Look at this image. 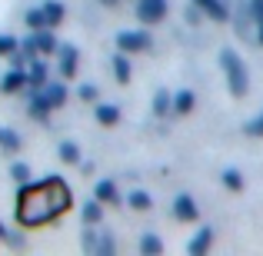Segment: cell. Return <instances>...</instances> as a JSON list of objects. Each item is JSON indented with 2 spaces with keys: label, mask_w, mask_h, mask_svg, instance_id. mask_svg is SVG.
<instances>
[{
  "label": "cell",
  "mask_w": 263,
  "mask_h": 256,
  "mask_svg": "<svg viewBox=\"0 0 263 256\" xmlns=\"http://www.w3.org/2000/svg\"><path fill=\"white\" fill-rule=\"evenodd\" d=\"M220 180H223V186L230 193H240V190H243V173H240V170H223V176H220Z\"/></svg>",
  "instance_id": "484cf974"
},
{
  "label": "cell",
  "mask_w": 263,
  "mask_h": 256,
  "mask_svg": "<svg viewBox=\"0 0 263 256\" xmlns=\"http://www.w3.org/2000/svg\"><path fill=\"white\" fill-rule=\"evenodd\" d=\"M17 50H20L17 37H10V33H0V57H13Z\"/></svg>",
  "instance_id": "4316f807"
},
{
  "label": "cell",
  "mask_w": 263,
  "mask_h": 256,
  "mask_svg": "<svg viewBox=\"0 0 263 256\" xmlns=\"http://www.w3.org/2000/svg\"><path fill=\"white\" fill-rule=\"evenodd\" d=\"M27 113H30V120H47V116H50V103H47V96L40 93V90H33V93H30Z\"/></svg>",
  "instance_id": "4fadbf2b"
},
{
  "label": "cell",
  "mask_w": 263,
  "mask_h": 256,
  "mask_svg": "<svg viewBox=\"0 0 263 256\" xmlns=\"http://www.w3.org/2000/svg\"><path fill=\"white\" fill-rule=\"evenodd\" d=\"M10 176L17 180L20 186H24V183H30V167H27V163H13V167H10Z\"/></svg>",
  "instance_id": "f1b7e54d"
},
{
  "label": "cell",
  "mask_w": 263,
  "mask_h": 256,
  "mask_svg": "<svg viewBox=\"0 0 263 256\" xmlns=\"http://www.w3.org/2000/svg\"><path fill=\"white\" fill-rule=\"evenodd\" d=\"M210 246H213V230L203 226V230H197V237L186 243V253L190 256H203V253H210Z\"/></svg>",
  "instance_id": "8fae6325"
},
{
  "label": "cell",
  "mask_w": 263,
  "mask_h": 256,
  "mask_svg": "<svg viewBox=\"0 0 263 256\" xmlns=\"http://www.w3.org/2000/svg\"><path fill=\"white\" fill-rule=\"evenodd\" d=\"M197 107V96H193V90H180L174 96V110L177 113H190V110Z\"/></svg>",
  "instance_id": "44dd1931"
},
{
  "label": "cell",
  "mask_w": 263,
  "mask_h": 256,
  "mask_svg": "<svg viewBox=\"0 0 263 256\" xmlns=\"http://www.w3.org/2000/svg\"><path fill=\"white\" fill-rule=\"evenodd\" d=\"M114 250H117L114 237H110V233H100V246H97V253H114Z\"/></svg>",
  "instance_id": "1f68e13d"
},
{
  "label": "cell",
  "mask_w": 263,
  "mask_h": 256,
  "mask_svg": "<svg viewBox=\"0 0 263 256\" xmlns=\"http://www.w3.org/2000/svg\"><path fill=\"white\" fill-rule=\"evenodd\" d=\"M57 57H60V64H57V73H60V77H64V80L77 77V64H80V50H77V47L64 44L57 50Z\"/></svg>",
  "instance_id": "8992f818"
},
{
  "label": "cell",
  "mask_w": 263,
  "mask_h": 256,
  "mask_svg": "<svg viewBox=\"0 0 263 256\" xmlns=\"http://www.w3.org/2000/svg\"><path fill=\"white\" fill-rule=\"evenodd\" d=\"M20 47H24L30 57H33V53H44V57H47V53H57L60 50V47H57V37L50 33V27H44V30H30V37H27Z\"/></svg>",
  "instance_id": "277c9868"
},
{
  "label": "cell",
  "mask_w": 263,
  "mask_h": 256,
  "mask_svg": "<svg viewBox=\"0 0 263 256\" xmlns=\"http://www.w3.org/2000/svg\"><path fill=\"white\" fill-rule=\"evenodd\" d=\"M170 110H174V96H170L167 90H157L154 93V113L163 116V113H170Z\"/></svg>",
  "instance_id": "cb8c5ba5"
},
{
  "label": "cell",
  "mask_w": 263,
  "mask_h": 256,
  "mask_svg": "<svg viewBox=\"0 0 263 256\" xmlns=\"http://www.w3.org/2000/svg\"><path fill=\"white\" fill-rule=\"evenodd\" d=\"M27 87V70L24 67H13V70H7L4 77H0V90L4 93H17V90Z\"/></svg>",
  "instance_id": "9c48e42d"
},
{
  "label": "cell",
  "mask_w": 263,
  "mask_h": 256,
  "mask_svg": "<svg viewBox=\"0 0 263 256\" xmlns=\"http://www.w3.org/2000/svg\"><path fill=\"white\" fill-rule=\"evenodd\" d=\"M110 67H114V77H117V84H130V60H127V53H114V60H110Z\"/></svg>",
  "instance_id": "2e32d148"
},
{
  "label": "cell",
  "mask_w": 263,
  "mask_h": 256,
  "mask_svg": "<svg viewBox=\"0 0 263 256\" xmlns=\"http://www.w3.org/2000/svg\"><path fill=\"white\" fill-rule=\"evenodd\" d=\"M44 13H47V24L50 27H57V24H64V4H60V0H47L44 4Z\"/></svg>",
  "instance_id": "ffe728a7"
},
{
  "label": "cell",
  "mask_w": 263,
  "mask_h": 256,
  "mask_svg": "<svg viewBox=\"0 0 263 256\" xmlns=\"http://www.w3.org/2000/svg\"><path fill=\"white\" fill-rule=\"evenodd\" d=\"M150 47H154V37H150L147 30H123V33H117V50H123V53H147Z\"/></svg>",
  "instance_id": "3957f363"
},
{
  "label": "cell",
  "mask_w": 263,
  "mask_h": 256,
  "mask_svg": "<svg viewBox=\"0 0 263 256\" xmlns=\"http://www.w3.org/2000/svg\"><path fill=\"white\" fill-rule=\"evenodd\" d=\"M0 147H4L7 153H17V150L24 147V140H20V133H17V130H10V127H0Z\"/></svg>",
  "instance_id": "ac0fdd59"
},
{
  "label": "cell",
  "mask_w": 263,
  "mask_h": 256,
  "mask_svg": "<svg viewBox=\"0 0 263 256\" xmlns=\"http://www.w3.org/2000/svg\"><path fill=\"white\" fill-rule=\"evenodd\" d=\"M97 123L100 127H117L120 123V107L117 103H97Z\"/></svg>",
  "instance_id": "5bb4252c"
},
{
  "label": "cell",
  "mask_w": 263,
  "mask_h": 256,
  "mask_svg": "<svg viewBox=\"0 0 263 256\" xmlns=\"http://www.w3.org/2000/svg\"><path fill=\"white\" fill-rule=\"evenodd\" d=\"M193 4H197L210 20H217V24H223V20L230 17V7H227V0H193Z\"/></svg>",
  "instance_id": "30bf717a"
},
{
  "label": "cell",
  "mask_w": 263,
  "mask_h": 256,
  "mask_svg": "<svg viewBox=\"0 0 263 256\" xmlns=\"http://www.w3.org/2000/svg\"><path fill=\"white\" fill-rule=\"evenodd\" d=\"M47 64L44 60H30V70H27V87L30 90H40V87H47L50 84V77H47Z\"/></svg>",
  "instance_id": "7c38bea8"
},
{
  "label": "cell",
  "mask_w": 263,
  "mask_h": 256,
  "mask_svg": "<svg viewBox=\"0 0 263 256\" xmlns=\"http://www.w3.org/2000/svg\"><path fill=\"white\" fill-rule=\"evenodd\" d=\"M27 27H30V30H44V27H50L47 24V13H44V7H33V10H27Z\"/></svg>",
  "instance_id": "d4e9b609"
},
{
  "label": "cell",
  "mask_w": 263,
  "mask_h": 256,
  "mask_svg": "<svg viewBox=\"0 0 263 256\" xmlns=\"http://www.w3.org/2000/svg\"><path fill=\"white\" fill-rule=\"evenodd\" d=\"M70 210V190L60 176H47L44 183H24L17 200L20 226H44Z\"/></svg>",
  "instance_id": "6da1fadb"
},
{
  "label": "cell",
  "mask_w": 263,
  "mask_h": 256,
  "mask_svg": "<svg viewBox=\"0 0 263 256\" xmlns=\"http://www.w3.org/2000/svg\"><path fill=\"white\" fill-rule=\"evenodd\" d=\"M103 4H117V0H103Z\"/></svg>",
  "instance_id": "e575fe53"
},
{
  "label": "cell",
  "mask_w": 263,
  "mask_h": 256,
  "mask_svg": "<svg viewBox=\"0 0 263 256\" xmlns=\"http://www.w3.org/2000/svg\"><path fill=\"white\" fill-rule=\"evenodd\" d=\"M167 17V0H137V20L140 24H160Z\"/></svg>",
  "instance_id": "5b68a950"
},
{
  "label": "cell",
  "mask_w": 263,
  "mask_h": 256,
  "mask_svg": "<svg viewBox=\"0 0 263 256\" xmlns=\"http://www.w3.org/2000/svg\"><path fill=\"white\" fill-rule=\"evenodd\" d=\"M40 93L47 96L50 110H60V107L67 103V96H70V93H67V84H64V77H60L57 84H47V87H40Z\"/></svg>",
  "instance_id": "ba28073f"
},
{
  "label": "cell",
  "mask_w": 263,
  "mask_h": 256,
  "mask_svg": "<svg viewBox=\"0 0 263 256\" xmlns=\"http://www.w3.org/2000/svg\"><path fill=\"white\" fill-rule=\"evenodd\" d=\"M0 240H10V233L4 230V223H0Z\"/></svg>",
  "instance_id": "836d02e7"
},
{
  "label": "cell",
  "mask_w": 263,
  "mask_h": 256,
  "mask_svg": "<svg viewBox=\"0 0 263 256\" xmlns=\"http://www.w3.org/2000/svg\"><path fill=\"white\" fill-rule=\"evenodd\" d=\"M80 213H84V223L87 226H97L103 220V203H100V200H90V203H84V210H80Z\"/></svg>",
  "instance_id": "d6986e66"
},
{
  "label": "cell",
  "mask_w": 263,
  "mask_h": 256,
  "mask_svg": "<svg viewBox=\"0 0 263 256\" xmlns=\"http://www.w3.org/2000/svg\"><path fill=\"white\" fill-rule=\"evenodd\" d=\"M77 96H80V100H87V103H97V87L93 84H84V87L77 90Z\"/></svg>",
  "instance_id": "4dcf8cb0"
},
{
  "label": "cell",
  "mask_w": 263,
  "mask_h": 256,
  "mask_svg": "<svg viewBox=\"0 0 263 256\" xmlns=\"http://www.w3.org/2000/svg\"><path fill=\"white\" fill-rule=\"evenodd\" d=\"M220 67H223V73H227L230 93L233 96H247L250 77H247V67H243V60H240V53L237 50H220Z\"/></svg>",
  "instance_id": "7a4b0ae2"
},
{
  "label": "cell",
  "mask_w": 263,
  "mask_h": 256,
  "mask_svg": "<svg viewBox=\"0 0 263 256\" xmlns=\"http://www.w3.org/2000/svg\"><path fill=\"white\" fill-rule=\"evenodd\" d=\"M80 246H84L87 253H97V246H100V233H93V230H84V240H80Z\"/></svg>",
  "instance_id": "f546056e"
},
{
  "label": "cell",
  "mask_w": 263,
  "mask_h": 256,
  "mask_svg": "<svg viewBox=\"0 0 263 256\" xmlns=\"http://www.w3.org/2000/svg\"><path fill=\"white\" fill-rule=\"evenodd\" d=\"M57 156H60L64 163H80V147H77L73 140H64V143L57 147Z\"/></svg>",
  "instance_id": "7402d4cb"
},
{
  "label": "cell",
  "mask_w": 263,
  "mask_h": 256,
  "mask_svg": "<svg viewBox=\"0 0 263 256\" xmlns=\"http://www.w3.org/2000/svg\"><path fill=\"white\" fill-rule=\"evenodd\" d=\"M97 200H100L103 206H117V203H120V190H117V183L100 180V183H97Z\"/></svg>",
  "instance_id": "9a60e30c"
},
{
  "label": "cell",
  "mask_w": 263,
  "mask_h": 256,
  "mask_svg": "<svg viewBox=\"0 0 263 256\" xmlns=\"http://www.w3.org/2000/svg\"><path fill=\"white\" fill-rule=\"evenodd\" d=\"M140 253H147V256L163 253V240L157 237V233H143V240H140Z\"/></svg>",
  "instance_id": "603a6c76"
},
{
  "label": "cell",
  "mask_w": 263,
  "mask_h": 256,
  "mask_svg": "<svg viewBox=\"0 0 263 256\" xmlns=\"http://www.w3.org/2000/svg\"><path fill=\"white\" fill-rule=\"evenodd\" d=\"M127 203H130V210H137V213H147V210H154V196H150L147 190H134L127 196Z\"/></svg>",
  "instance_id": "e0dca14e"
},
{
  "label": "cell",
  "mask_w": 263,
  "mask_h": 256,
  "mask_svg": "<svg viewBox=\"0 0 263 256\" xmlns=\"http://www.w3.org/2000/svg\"><path fill=\"white\" fill-rule=\"evenodd\" d=\"M200 13H203V10H200L197 4H193V7H186V24H197V20H200Z\"/></svg>",
  "instance_id": "d6a6232c"
},
{
  "label": "cell",
  "mask_w": 263,
  "mask_h": 256,
  "mask_svg": "<svg viewBox=\"0 0 263 256\" xmlns=\"http://www.w3.org/2000/svg\"><path fill=\"white\" fill-rule=\"evenodd\" d=\"M243 133H247V136H263V110L253 116V120L243 123Z\"/></svg>",
  "instance_id": "83f0119b"
},
{
  "label": "cell",
  "mask_w": 263,
  "mask_h": 256,
  "mask_svg": "<svg viewBox=\"0 0 263 256\" xmlns=\"http://www.w3.org/2000/svg\"><path fill=\"white\" fill-rule=\"evenodd\" d=\"M174 216L180 220V223H193V220L200 216V210H197V200H193L190 193H180V196L174 200Z\"/></svg>",
  "instance_id": "52a82bcc"
}]
</instances>
